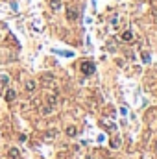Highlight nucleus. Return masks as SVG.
Masks as SVG:
<instances>
[{"instance_id":"obj_2","label":"nucleus","mask_w":157,"mask_h":159,"mask_svg":"<svg viewBox=\"0 0 157 159\" xmlns=\"http://www.w3.org/2000/svg\"><path fill=\"white\" fill-rule=\"evenodd\" d=\"M78 17H80V11L76 8H68L67 9V19H68V21H76Z\"/></svg>"},{"instance_id":"obj_5","label":"nucleus","mask_w":157,"mask_h":159,"mask_svg":"<svg viewBox=\"0 0 157 159\" xmlns=\"http://www.w3.org/2000/svg\"><path fill=\"white\" fill-rule=\"evenodd\" d=\"M131 39H133V33H131L129 30H126V32L122 33V41H126V43H129Z\"/></svg>"},{"instance_id":"obj_12","label":"nucleus","mask_w":157,"mask_h":159,"mask_svg":"<svg viewBox=\"0 0 157 159\" xmlns=\"http://www.w3.org/2000/svg\"><path fill=\"white\" fill-rule=\"evenodd\" d=\"M150 56H148V52H142V61H148Z\"/></svg>"},{"instance_id":"obj_13","label":"nucleus","mask_w":157,"mask_h":159,"mask_svg":"<svg viewBox=\"0 0 157 159\" xmlns=\"http://www.w3.org/2000/svg\"><path fill=\"white\" fill-rule=\"evenodd\" d=\"M151 15H154V19H155V22H157V8L151 9Z\"/></svg>"},{"instance_id":"obj_3","label":"nucleus","mask_w":157,"mask_h":159,"mask_svg":"<svg viewBox=\"0 0 157 159\" xmlns=\"http://www.w3.org/2000/svg\"><path fill=\"white\" fill-rule=\"evenodd\" d=\"M15 96H17V93H15L13 89H8V91L4 93V98H6L8 102H13V100H15Z\"/></svg>"},{"instance_id":"obj_14","label":"nucleus","mask_w":157,"mask_h":159,"mask_svg":"<svg viewBox=\"0 0 157 159\" xmlns=\"http://www.w3.org/2000/svg\"><path fill=\"white\" fill-rule=\"evenodd\" d=\"M155 150H157V142H155Z\"/></svg>"},{"instance_id":"obj_7","label":"nucleus","mask_w":157,"mask_h":159,"mask_svg":"<svg viewBox=\"0 0 157 159\" xmlns=\"http://www.w3.org/2000/svg\"><path fill=\"white\" fill-rule=\"evenodd\" d=\"M50 8H52V9H59V8H61V0H50Z\"/></svg>"},{"instance_id":"obj_8","label":"nucleus","mask_w":157,"mask_h":159,"mask_svg":"<svg viewBox=\"0 0 157 159\" xmlns=\"http://www.w3.org/2000/svg\"><path fill=\"white\" fill-rule=\"evenodd\" d=\"M120 142H122V141H120V137H115L113 141H111V148H118Z\"/></svg>"},{"instance_id":"obj_4","label":"nucleus","mask_w":157,"mask_h":159,"mask_svg":"<svg viewBox=\"0 0 157 159\" xmlns=\"http://www.w3.org/2000/svg\"><path fill=\"white\" fill-rule=\"evenodd\" d=\"M67 135L68 137H76V135H78V128H76V126H68L67 128Z\"/></svg>"},{"instance_id":"obj_10","label":"nucleus","mask_w":157,"mask_h":159,"mask_svg":"<svg viewBox=\"0 0 157 159\" xmlns=\"http://www.w3.org/2000/svg\"><path fill=\"white\" fill-rule=\"evenodd\" d=\"M26 89H28V91H33V89H35V82H33V80H28V82H26Z\"/></svg>"},{"instance_id":"obj_9","label":"nucleus","mask_w":157,"mask_h":159,"mask_svg":"<svg viewBox=\"0 0 157 159\" xmlns=\"http://www.w3.org/2000/svg\"><path fill=\"white\" fill-rule=\"evenodd\" d=\"M9 157H11V159L19 157V150H17V148H11V150H9Z\"/></svg>"},{"instance_id":"obj_11","label":"nucleus","mask_w":157,"mask_h":159,"mask_svg":"<svg viewBox=\"0 0 157 159\" xmlns=\"http://www.w3.org/2000/svg\"><path fill=\"white\" fill-rule=\"evenodd\" d=\"M43 113H44V115L52 113V106H43Z\"/></svg>"},{"instance_id":"obj_6","label":"nucleus","mask_w":157,"mask_h":159,"mask_svg":"<svg viewBox=\"0 0 157 159\" xmlns=\"http://www.w3.org/2000/svg\"><path fill=\"white\" fill-rule=\"evenodd\" d=\"M44 85H50V82H54V76H50V74H44V76L41 78Z\"/></svg>"},{"instance_id":"obj_1","label":"nucleus","mask_w":157,"mask_h":159,"mask_svg":"<svg viewBox=\"0 0 157 159\" xmlns=\"http://www.w3.org/2000/svg\"><path fill=\"white\" fill-rule=\"evenodd\" d=\"M80 68H82V72L85 74V76H91V74H94L96 71V65L93 61H82V65H80Z\"/></svg>"}]
</instances>
